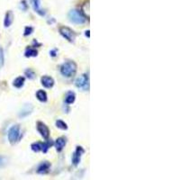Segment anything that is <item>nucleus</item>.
Here are the masks:
<instances>
[{
	"label": "nucleus",
	"instance_id": "1",
	"mask_svg": "<svg viewBox=\"0 0 180 180\" xmlns=\"http://www.w3.org/2000/svg\"><path fill=\"white\" fill-rule=\"evenodd\" d=\"M77 72V64L74 61H67L61 65V73L64 77H73Z\"/></svg>",
	"mask_w": 180,
	"mask_h": 180
},
{
	"label": "nucleus",
	"instance_id": "2",
	"mask_svg": "<svg viewBox=\"0 0 180 180\" xmlns=\"http://www.w3.org/2000/svg\"><path fill=\"white\" fill-rule=\"evenodd\" d=\"M69 21L76 24H83L86 23V17L84 15L78 10H71L69 13Z\"/></svg>",
	"mask_w": 180,
	"mask_h": 180
},
{
	"label": "nucleus",
	"instance_id": "3",
	"mask_svg": "<svg viewBox=\"0 0 180 180\" xmlns=\"http://www.w3.org/2000/svg\"><path fill=\"white\" fill-rule=\"evenodd\" d=\"M21 137V131L19 125H14L8 131V140L11 144H15Z\"/></svg>",
	"mask_w": 180,
	"mask_h": 180
},
{
	"label": "nucleus",
	"instance_id": "4",
	"mask_svg": "<svg viewBox=\"0 0 180 180\" xmlns=\"http://www.w3.org/2000/svg\"><path fill=\"white\" fill-rule=\"evenodd\" d=\"M76 86L78 87V88H82V89H88L89 87V79H88V77L87 75L83 74L81 76H79L77 79H76V82H75Z\"/></svg>",
	"mask_w": 180,
	"mask_h": 180
},
{
	"label": "nucleus",
	"instance_id": "5",
	"mask_svg": "<svg viewBox=\"0 0 180 180\" xmlns=\"http://www.w3.org/2000/svg\"><path fill=\"white\" fill-rule=\"evenodd\" d=\"M60 32H61V34L63 36L64 38H65L66 40H68L69 42H70V43L74 42L76 34H75V32H73L70 28L62 26V27L60 28Z\"/></svg>",
	"mask_w": 180,
	"mask_h": 180
},
{
	"label": "nucleus",
	"instance_id": "6",
	"mask_svg": "<svg viewBox=\"0 0 180 180\" xmlns=\"http://www.w3.org/2000/svg\"><path fill=\"white\" fill-rule=\"evenodd\" d=\"M37 130L39 132V133L43 136L44 139H48L50 136V130L42 122H38L37 123Z\"/></svg>",
	"mask_w": 180,
	"mask_h": 180
},
{
	"label": "nucleus",
	"instance_id": "7",
	"mask_svg": "<svg viewBox=\"0 0 180 180\" xmlns=\"http://www.w3.org/2000/svg\"><path fill=\"white\" fill-rule=\"evenodd\" d=\"M84 152H85V150L83 149L82 147H79V146L77 147V149H76V151H75L73 156H72V162H73V164H74L75 166H77L79 163L80 158H81V156H82V154Z\"/></svg>",
	"mask_w": 180,
	"mask_h": 180
},
{
	"label": "nucleus",
	"instance_id": "8",
	"mask_svg": "<svg viewBox=\"0 0 180 180\" xmlns=\"http://www.w3.org/2000/svg\"><path fill=\"white\" fill-rule=\"evenodd\" d=\"M32 110H33V106L31 104H27L22 108L21 112L19 113V117L23 118V117L28 116L30 114H32Z\"/></svg>",
	"mask_w": 180,
	"mask_h": 180
},
{
	"label": "nucleus",
	"instance_id": "9",
	"mask_svg": "<svg viewBox=\"0 0 180 180\" xmlns=\"http://www.w3.org/2000/svg\"><path fill=\"white\" fill-rule=\"evenodd\" d=\"M41 82H42V85L46 88H51L54 85L53 78L51 77H48V76H43V77L41 78Z\"/></svg>",
	"mask_w": 180,
	"mask_h": 180
},
{
	"label": "nucleus",
	"instance_id": "10",
	"mask_svg": "<svg viewBox=\"0 0 180 180\" xmlns=\"http://www.w3.org/2000/svg\"><path fill=\"white\" fill-rule=\"evenodd\" d=\"M31 3H32L33 9L36 13H38L42 16L45 15V12L43 11V9L41 8V1L40 0H31Z\"/></svg>",
	"mask_w": 180,
	"mask_h": 180
},
{
	"label": "nucleus",
	"instance_id": "11",
	"mask_svg": "<svg viewBox=\"0 0 180 180\" xmlns=\"http://www.w3.org/2000/svg\"><path fill=\"white\" fill-rule=\"evenodd\" d=\"M66 143H67V140H66L65 138L64 137L58 138V139L56 140V142H55L56 149H57L58 151H61V150L64 149V147H65Z\"/></svg>",
	"mask_w": 180,
	"mask_h": 180
},
{
	"label": "nucleus",
	"instance_id": "12",
	"mask_svg": "<svg viewBox=\"0 0 180 180\" xmlns=\"http://www.w3.org/2000/svg\"><path fill=\"white\" fill-rule=\"evenodd\" d=\"M50 168H51V164L48 161H44L42 164H40V166L38 167L37 172L39 174H45V173H47L49 171Z\"/></svg>",
	"mask_w": 180,
	"mask_h": 180
},
{
	"label": "nucleus",
	"instance_id": "13",
	"mask_svg": "<svg viewBox=\"0 0 180 180\" xmlns=\"http://www.w3.org/2000/svg\"><path fill=\"white\" fill-rule=\"evenodd\" d=\"M14 21V15L11 11H8L6 14V16H5V20H4V25L5 27H9L12 23Z\"/></svg>",
	"mask_w": 180,
	"mask_h": 180
},
{
	"label": "nucleus",
	"instance_id": "14",
	"mask_svg": "<svg viewBox=\"0 0 180 180\" xmlns=\"http://www.w3.org/2000/svg\"><path fill=\"white\" fill-rule=\"evenodd\" d=\"M75 99H76V95H75L74 93L69 92L66 95V97H65V103L67 105H71L75 102Z\"/></svg>",
	"mask_w": 180,
	"mask_h": 180
},
{
	"label": "nucleus",
	"instance_id": "15",
	"mask_svg": "<svg viewBox=\"0 0 180 180\" xmlns=\"http://www.w3.org/2000/svg\"><path fill=\"white\" fill-rule=\"evenodd\" d=\"M24 77H16L15 80H14V83H13V85L15 87H16V88H21L22 86H23L24 84Z\"/></svg>",
	"mask_w": 180,
	"mask_h": 180
},
{
	"label": "nucleus",
	"instance_id": "16",
	"mask_svg": "<svg viewBox=\"0 0 180 180\" xmlns=\"http://www.w3.org/2000/svg\"><path fill=\"white\" fill-rule=\"evenodd\" d=\"M36 97L41 102H46L47 101V94L43 90H38L36 93Z\"/></svg>",
	"mask_w": 180,
	"mask_h": 180
},
{
	"label": "nucleus",
	"instance_id": "17",
	"mask_svg": "<svg viewBox=\"0 0 180 180\" xmlns=\"http://www.w3.org/2000/svg\"><path fill=\"white\" fill-rule=\"evenodd\" d=\"M24 55H25V57H27V58H30V57H36V56L38 55V52H37V50L34 49V48H28V49H26V51H25V52H24Z\"/></svg>",
	"mask_w": 180,
	"mask_h": 180
},
{
	"label": "nucleus",
	"instance_id": "18",
	"mask_svg": "<svg viewBox=\"0 0 180 180\" xmlns=\"http://www.w3.org/2000/svg\"><path fill=\"white\" fill-rule=\"evenodd\" d=\"M85 17L89 18V2H86L82 6V12H81Z\"/></svg>",
	"mask_w": 180,
	"mask_h": 180
},
{
	"label": "nucleus",
	"instance_id": "19",
	"mask_svg": "<svg viewBox=\"0 0 180 180\" xmlns=\"http://www.w3.org/2000/svg\"><path fill=\"white\" fill-rule=\"evenodd\" d=\"M32 149L34 152H39L43 149V143L41 142H34L32 143V146H31Z\"/></svg>",
	"mask_w": 180,
	"mask_h": 180
},
{
	"label": "nucleus",
	"instance_id": "20",
	"mask_svg": "<svg viewBox=\"0 0 180 180\" xmlns=\"http://www.w3.org/2000/svg\"><path fill=\"white\" fill-rule=\"evenodd\" d=\"M52 145V140H47L46 142L43 143V150L44 153H46L48 151V149L51 148V146Z\"/></svg>",
	"mask_w": 180,
	"mask_h": 180
},
{
	"label": "nucleus",
	"instance_id": "21",
	"mask_svg": "<svg viewBox=\"0 0 180 180\" xmlns=\"http://www.w3.org/2000/svg\"><path fill=\"white\" fill-rule=\"evenodd\" d=\"M56 126L61 130H67L68 129V126L66 124V123H64L62 120H58L56 122Z\"/></svg>",
	"mask_w": 180,
	"mask_h": 180
},
{
	"label": "nucleus",
	"instance_id": "22",
	"mask_svg": "<svg viewBox=\"0 0 180 180\" xmlns=\"http://www.w3.org/2000/svg\"><path fill=\"white\" fill-rule=\"evenodd\" d=\"M25 76L29 79H33L35 77V73H34V71H32L31 69H28L27 70H25Z\"/></svg>",
	"mask_w": 180,
	"mask_h": 180
},
{
	"label": "nucleus",
	"instance_id": "23",
	"mask_svg": "<svg viewBox=\"0 0 180 180\" xmlns=\"http://www.w3.org/2000/svg\"><path fill=\"white\" fill-rule=\"evenodd\" d=\"M32 32H33V28H32V26H27V27H25V29H24V33H23V35H24V36H28V35H30Z\"/></svg>",
	"mask_w": 180,
	"mask_h": 180
},
{
	"label": "nucleus",
	"instance_id": "24",
	"mask_svg": "<svg viewBox=\"0 0 180 180\" xmlns=\"http://www.w3.org/2000/svg\"><path fill=\"white\" fill-rule=\"evenodd\" d=\"M20 8H21L23 11L27 10V8H28V5L26 4V2H25V1H22L21 3H20Z\"/></svg>",
	"mask_w": 180,
	"mask_h": 180
},
{
	"label": "nucleus",
	"instance_id": "25",
	"mask_svg": "<svg viewBox=\"0 0 180 180\" xmlns=\"http://www.w3.org/2000/svg\"><path fill=\"white\" fill-rule=\"evenodd\" d=\"M4 64V53L2 48H0V67H2Z\"/></svg>",
	"mask_w": 180,
	"mask_h": 180
},
{
	"label": "nucleus",
	"instance_id": "26",
	"mask_svg": "<svg viewBox=\"0 0 180 180\" xmlns=\"http://www.w3.org/2000/svg\"><path fill=\"white\" fill-rule=\"evenodd\" d=\"M6 164V159L2 156H0V168L3 167Z\"/></svg>",
	"mask_w": 180,
	"mask_h": 180
},
{
	"label": "nucleus",
	"instance_id": "27",
	"mask_svg": "<svg viewBox=\"0 0 180 180\" xmlns=\"http://www.w3.org/2000/svg\"><path fill=\"white\" fill-rule=\"evenodd\" d=\"M50 54H51L52 57H55V56L57 55V50H52V51H51V52H50Z\"/></svg>",
	"mask_w": 180,
	"mask_h": 180
},
{
	"label": "nucleus",
	"instance_id": "28",
	"mask_svg": "<svg viewBox=\"0 0 180 180\" xmlns=\"http://www.w3.org/2000/svg\"><path fill=\"white\" fill-rule=\"evenodd\" d=\"M89 30H87V31H86V36H87V37H88V38H89V37H90V35H89Z\"/></svg>",
	"mask_w": 180,
	"mask_h": 180
}]
</instances>
